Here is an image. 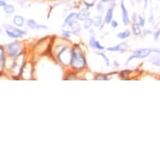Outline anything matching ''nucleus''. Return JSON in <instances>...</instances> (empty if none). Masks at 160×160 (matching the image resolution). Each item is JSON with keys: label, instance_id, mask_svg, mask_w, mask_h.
Wrapping results in <instances>:
<instances>
[{"label": "nucleus", "instance_id": "412c9836", "mask_svg": "<svg viewBox=\"0 0 160 160\" xmlns=\"http://www.w3.org/2000/svg\"><path fill=\"white\" fill-rule=\"evenodd\" d=\"M131 35V32L128 30H126L124 31H121V32H119L117 34V37L120 39H127L128 37H130Z\"/></svg>", "mask_w": 160, "mask_h": 160}, {"label": "nucleus", "instance_id": "423d86ee", "mask_svg": "<svg viewBox=\"0 0 160 160\" xmlns=\"http://www.w3.org/2000/svg\"><path fill=\"white\" fill-rule=\"evenodd\" d=\"M5 50L7 56L14 58L20 53L25 50V44L20 41H14L9 43L5 46Z\"/></svg>", "mask_w": 160, "mask_h": 160}, {"label": "nucleus", "instance_id": "6ab92c4d", "mask_svg": "<svg viewBox=\"0 0 160 160\" xmlns=\"http://www.w3.org/2000/svg\"><path fill=\"white\" fill-rule=\"evenodd\" d=\"M13 23L16 27H23L25 25V18L21 15H15L13 19Z\"/></svg>", "mask_w": 160, "mask_h": 160}, {"label": "nucleus", "instance_id": "72a5a7b5", "mask_svg": "<svg viewBox=\"0 0 160 160\" xmlns=\"http://www.w3.org/2000/svg\"><path fill=\"white\" fill-rule=\"evenodd\" d=\"M100 1H101L102 3H108L111 2V0H100Z\"/></svg>", "mask_w": 160, "mask_h": 160}, {"label": "nucleus", "instance_id": "9d476101", "mask_svg": "<svg viewBox=\"0 0 160 160\" xmlns=\"http://www.w3.org/2000/svg\"><path fill=\"white\" fill-rule=\"evenodd\" d=\"M89 45H90V47H91V49H93V50H97V51H102V50H106L105 47L103 46V45L96 39L94 34H91V37H90V39H89Z\"/></svg>", "mask_w": 160, "mask_h": 160}, {"label": "nucleus", "instance_id": "7ed1b4c3", "mask_svg": "<svg viewBox=\"0 0 160 160\" xmlns=\"http://www.w3.org/2000/svg\"><path fill=\"white\" fill-rule=\"evenodd\" d=\"M28 57H29V55H28L27 51L25 50L12 59L10 66L8 67V70L9 74L11 75L14 79H20V71L22 70L23 66L25 63V61L29 59Z\"/></svg>", "mask_w": 160, "mask_h": 160}, {"label": "nucleus", "instance_id": "f3484780", "mask_svg": "<svg viewBox=\"0 0 160 160\" xmlns=\"http://www.w3.org/2000/svg\"><path fill=\"white\" fill-rule=\"evenodd\" d=\"M113 14H114V9L113 8H107V10L106 12V14L104 18H103V23L104 25H109L112 20H113Z\"/></svg>", "mask_w": 160, "mask_h": 160}, {"label": "nucleus", "instance_id": "0eeeda50", "mask_svg": "<svg viewBox=\"0 0 160 160\" xmlns=\"http://www.w3.org/2000/svg\"><path fill=\"white\" fill-rule=\"evenodd\" d=\"M4 29L7 35L12 39H22L24 36L27 34V32L19 28H14L11 25H4Z\"/></svg>", "mask_w": 160, "mask_h": 160}, {"label": "nucleus", "instance_id": "c85d7f7f", "mask_svg": "<svg viewBox=\"0 0 160 160\" xmlns=\"http://www.w3.org/2000/svg\"><path fill=\"white\" fill-rule=\"evenodd\" d=\"M96 1H97V0H95V1H94V2H92V3H89V2H86V1H85V0H83L82 3H83V4L85 5V7H86V8H92V7H93L95 4H96Z\"/></svg>", "mask_w": 160, "mask_h": 160}, {"label": "nucleus", "instance_id": "cd10ccee", "mask_svg": "<svg viewBox=\"0 0 160 160\" xmlns=\"http://www.w3.org/2000/svg\"><path fill=\"white\" fill-rule=\"evenodd\" d=\"M97 55H99V56H102L103 60L105 61L106 62V65H107V66H110V61H109V59L107 58V56L104 54V53L101 52V51H97Z\"/></svg>", "mask_w": 160, "mask_h": 160}, {"label": "nucleus", "instance_id": "f8f14e48", "mask_svg": "<svg viewBox=\"0 0 160 160\" xmlns=\"http://www.w3.org/2000/svg\"><path fill=\"white\" fill-rule=\"evenodd\" d=\"M121 20H122V23L123 25L127 26L130 24V18L129 14H128V11L126 8V6L124 4V2L121 1Z\"/></svg>", "mask_w": 160, "mask_h": 160}, {"label": "nucleus", "instance_id": "20e7f679", "mask_svg": "<svg viewBox=\"0 0 160 160\" xmlns=\"http://www.w3.org/2000/svg\"><path fill=\"white\" fill-rule=\"evenodd\" d=\"M71 46L72 43L67 44L65 46L60 52L55 55L53 61L59 64L64 69H68L69 68L70 63H71Z\"/></svg>", "mask_w": 160, "mask_h": 160}, {"label": "nucleus", "instance_id": "1a4fd4ad", "mask_svg": "<svg viewBox=\"0 0 160 160\" xmlns=\"http://www.w3.org/2000/svg\"><path fill=\"white\" fill-rule=\"evenodd\" d=\"M80 72L75 71L72 70L66 69L65 75H64L63 80H82V78L80 76Z\"/></svg>", "mask_w": 160, "mask_h": 160}, {"label": "nucleus", "instance_id": "b1692460", "mask_svg": "<svg viewBox=\"0 0 160 160\" xmlns=\"http://www.w3.org/2000/svg\"><path fill=\"white\" fill-rule=\"evenodd\" d=\"M94 80H107V74H103V73H97L94 75L93 76Z\"/></svg>", "mask_w": 160, "mask_h": 160}, {"label": "nucleus", "instance_id": "39448f33", "mask_svg": "<svg viewBox=\"0 0 160 160\" xmlns=\"http://www.w3.org/2000/svg\"><path fill=\"white\" fill-rule=\"evenodd\" d=\"M35 61L33 59L30 58L25 61L23 66L20 74V79L24 80H34L35 75Z\"/></svg>", "mask_w": 160, "mask_h": 160}, {"label": "nucleus", "instance_id": "473e14b6", "mask_svg": "<svg viewBox=\"0 0 160 160\" xmlns=\"http://www.w3.org/2000/svg\"><path fill=\"white\" fill-rule=\"evenodd\" d=\"M159 35H160V30H158L157 32H156V33L154 34V39H158V37H159Z\"/></svg>", "mask_w": 160, "mask_h": 160}, {"label": "nucleus", "instance_id": "393cba45", "mask_svg": "<svg viewBox=\"0 0 160 160\" xmlns=\"http://www.w3.org/2000/svg\"><path fill=\"white\" fill-rule=\"evenodd\" d=\"M3 8V11L8 14H12L14 11H15L14 6L12 5V4H8V3H7V5L4 6Z\"/></svg>", "mask_w": 160, "mask_h": 160}, {"label": "nucleus", "instance_id": "2f4dec72", "mask_svg": "<svg viewBox=\"0 0 160 160\" xmlns=\"http://www.w3.org/2000/svg\"><path fill=\"white\" fill-rule=\"evenodd\" d=\"M6 5H7V2L6 1H4V0H0V7L1 8H3Z\"/></svg>", "mask_w": 160, "mask_h": 160}, {"label": "nucleus", "instance_id": "bb28decb", "mask_svg": "<svg viewBox=\"0 0 160 160\" xmlns=\"http://www.w3.org/2000/svg\"><path fill=\"white\" fill-rule=\"evenodd\" d=\"M104 3H102L101 1H99L98 3H97V5H96V9H97V11L100 14H102L104 13V6H103Z\"/></svg>", "mask_w": 160, "mask_h": 160}, {"label": "nucleus", "instance_id": "f03ea898", "mask_svg": "<svg viewBox=\"0 0 160 160\" xmlns=\"http://www.w3.org/2000/svg\"><path fill=\"white\" fill-rule=\"evenodd\" d=\"M54 36H45L38 39L31 47V58L36 61L42 56L49 55Z\"/></svg>", "mask_w": 160, "mask_h": 160}, {"label": "nucleus", "instance_id": "6e6552de", "mask_svg": "<svg viewBox=\"0 0 160 160\" xmlns=\"http://www.w3.org/2000/svg\"><path fill=\"white\" fill-rule=\"evenodd\" d=\"M152 52V50L151 49H140V50H135L134 52L133 53V55L130 56L129 58L127 59V62H126V65L129 63L130 61H132L133 59H144L146 58L148 56L150 55Z\"/></svg>", "mask_w": 160, "mask_h": 160}, {"label": "nucleus", "instance_id": "aec40b11", "mask_svg": "<svg viewBox=\"0 0 160 160\" xmlns=\"http://www.w3.org/2000/svg\"><path fill=\"white\" fill-rule=\"evenodd\" d=\"M67 28H70L69 30L73 31L75 33H78V32L80 30V25L77 20H75L74 22H72Z\"/></svg>", "mask_w": 160, "mask_h": 160}, {"label": "nucleus", "instance_id": "ddd939ff", "mask_svg": "<svg viewBox=\"0 0 160 160\" xmlns=\"http://www.w3.org/2000/svg\"><path fill=\"white\" fill-rule=\"evenodd\" d=\"M7 58L5 48L3 45H0V75L2 74L5 69V61Z\"/></svg>", "mask_w": 160, "mask_h": 160}, {"label": "nucleus", "instance_id": "c9c22d12", "mask_svg": "<svg viewBox=\"0 0 160 160\" xmlns=\"http://www.w3.org/2000/svg\"><path fill=\"white\" fill-rule=\"evenodd\" d=\"M144 5H145V8L147 7V4H148V0H144Z\"/></svg>", "mask_w": 160, "mask_h": 160}, {"label": "nucleus", "instance_id": "dca6fc26", "mask_svg": "<svg viewBox=\"0 0 160 160\" xmlns=\"http://www.w3.org/2000/svg\"><path fill=\"white\" fill-rule=\"evenodd\" d=\"M77 20L76 18V12H71L69 14H67V16L64 20V25L63 27H68L72 22H74L75 20Z\"/></svg>", "mask_w": 160, "mask_h": 160}, {"label": "nucleus", "instance_id": "f257e3e1", "mask_svg": "<svg viewBox=\"0 0 160 160\" xmlns=\"http://www.w3.org/2000/svg\"><path fill=\"white\" fill-rule=\"evenodd\" d=\"M68 69L82 73L88 69L86 55L80 44L75 43L71 46V59Z\"/></svg>", "mask_w": 160, "mask_h": 160}, {"label": "nucleus", "instance_id": "4468645a", "mask_svg": "<svg viewBox=\"0 0 160 160\" xmlns=\"http://www.w3.org/2000/svg\"><path fill=\"white\" fill-rule=\"evenodd\" d=\"M27 25L28 27L34 30H48V26L44 25H40L36 22L35 20H27Z\"/></svg>", "mask_w": 160, "mask_h": 160}, {"label": "nucleus", "instance_id": "a211bd4d", "mask_svg": "<svg viewBox=\"0 0 160 160\" xmlns=\"http://www.w3.org/2000/svg\"><path fill=\"white\" fill-rule=\"evenodd\" d=\"M93 20V25L95 27L99 28L100 30H102V27L104 25V23H103V17H102V14H98V15H96V16L92 18Z\"/></svg>", "mask_w": 160, "mask_h": 160}, {"label": "nucleus", "instance_id": "a878e982", "mask_svg": "<svg viewBox=\"0 0 160 160\" xmlns=\"http://www.w3.org/2000/svg\"><path fill=\"white\" fill-rule=\"evenodd\" d=\"M150 62L155 66H160V54H156L153 55L152 58L150 59Z\"/></svg>", "mask_w": 160, "mask_h": 160}, {"label": "nucleus", "instance_id": "c756f323", "mask_svg": "<svg viewBox=\"0 0 160 160\" xmlns=\"http://www.w3.org/2000/svg\"><path fill=\"white\" fill-rule=\"evenodd\" d=\"M138 24L140 25L141 27H144V25H145V20L143 16H138Z\"/></svg>", "mask_w": 160, "mask_h": 160}, {"label": "nucleus", "instance_id": "f704fd0d", "mask_svg": "<svg viewBox=\"0 0 160 160\" xmlns=\"http://www.w3.org/2000/svg\"><path fill=\"white\" fill-rule=\"evenodd\" d=\"M113 65H114V66H118V63L117 62V61H114V62H113Z\"/></svg>", "mask_w": 160, "mask_h": 160}, {"label": "nucleus", "instance_id": "7c9ffc66", "mask_svg": "<svg viewBox=\"0 0 160 160\" xmlns=\"http://www.w3.org/2000/svg\"><path fill=\"white\" fill-rule=\"evenodd\" d=\"M109 25H111V27L112 28V29H117V28L118 27V23H117V21H116L115 20H112Z\"/></svg>", "mask_w": 160, "mask_h": 160}, {"label": "nucleus", "instance_id": "2eb2a0df", "mask_svg": "<svg viewBox=\"0 0 160 160\" xmlns=\"http://www.w3.org/2000/svg\"><path fill=\"white\" fill-rule=\"evenodd\" d=\"M90 11H89V8H80V10L76 13V18H77L78 21H84L85 20H86L87 18L90 17Z\"/></svg>", "mask_w": 160, "mask_h": 160}, {"label": "nucleus", "instance_id": "4be33fe9", "mask_svg": "<svg viewBox=\"0 0 160 160\" xmlns=\"http://www.w3.org/2000/svg\"><path fill=\"white\" fill-rule=\"evenodd\" d=\"M82 22L83 29H85V30H90L91 26L93 25V20H92V18H91V17L87 18L86 20H85Z\"/></svg>", "mask_w": 160, "mask_h": 160}, {"label": "nucleus", "instance_id": "9b49d317", "mask_svg": "<svg viewBox=\"0 0 160 160\" xmlns=\"http://www.w3.org/2000/svg\"><path fill=\"white\" fill-rule=\"evenodd\" d=\"M127 49H128V45H127V43L121 42L120 44L114 45V46L106 48V50L109 51V52H124V51L127 50Z\"/></svg>", "mask_w": 160, "mask_h": 160}, {"label": "nucleus", "instance_id": "5701e85b", "mask_svg": "<svg viewBox=\"0 0 160 160\" xmlns=\"http://www.w3.org/2000/svg\"><path fill=\"white\" fill-rule=\"evenodd\" d=\"M132 29H133V32L135 35H140L142 34V29H141V26L138 25V23H133Z\"/></svg>", "mask_w": 160, "mask_h": 160}]
</instances>
